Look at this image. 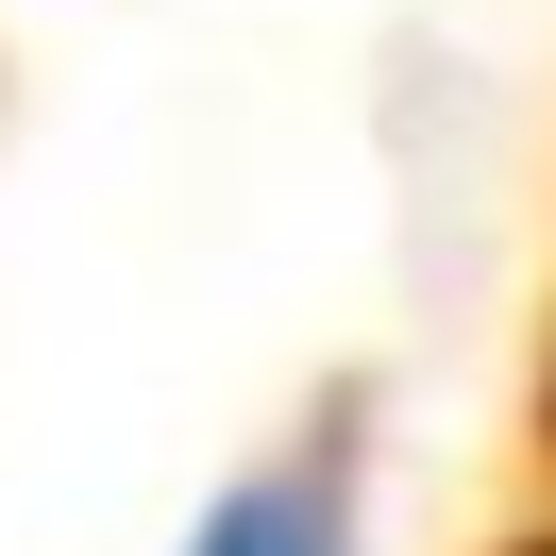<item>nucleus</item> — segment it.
Wrapping results in <instances>:
<instances>
[{"label": "nucleus", "mask_w": 556, "mask_h": 556, "mask_svg": "<svg viewBox=\"0 0 556 556\" xmlns=\"http://www.w3.org/2000/svg\"><path fill=\"white\" fill-rule=\"evenodd\" d=\"M186 556H354V489H338V455H270V472H237L203 522H186Z\"/></svg>", "instance_id": "nucleus-1"}]
</instances>
